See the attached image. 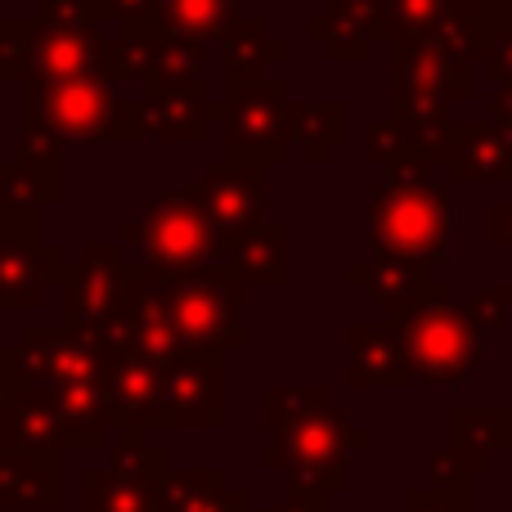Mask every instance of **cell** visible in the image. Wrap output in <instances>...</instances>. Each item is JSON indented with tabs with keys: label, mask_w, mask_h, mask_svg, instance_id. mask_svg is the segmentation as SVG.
<instances>
[{
	"label": "cell",
	"mask_w": 512,
	"mask_h": 512,
	"mask_svg": "<svg viewBox=\"0 0 512 512\" xmlns=\"http://www.w3.org/2000/svg\"><path fill=\"white\" fill-rule=\"evenodd\" d=\"M265 414H270V463L301 486H342V454L369 445V432L346 423L342 409H333L319 391L274 387Z\"/></svg>",
	"instance_id": "6da1fadb"
},
{
	"label": "cell",
	"mask_w": 512,
	"mask_h": 512,
	"mask_svg": "<svg viewBox=\"0 0 512 512\" xmlns=\"http://www.w3.org/2000/svg\"><path fill=\"white\" fill-rule=\"evenodd\" d=\"M409 364V382L427 391H450L486 364V333L468 306H454L450 283H432L400 315H387Z\"/></svg>",
	"instance_id": "7a4b0ae2"
},
{
	"label": "cell",
	"mask_w": 512,
	"mask_h": 512,
	"mask_svg": "<svg viewBox=\"0 0 512 512\" xmlns=\"http://www.w3.org/2000/svg\"><path fill=\"white\" fill-rule=\"evenodd\" d=\"M23 126L59 144H140L149 140L140 108L113 86V77H77L54 86H23Z\"/></svg>",
	"instance_id": "3957f363"
},
{
	"label": "cell",
	"mask_w": 512,
	"mask_h": 512,
	"mask_svg": "<svg viewBox=\"0 0 512 512\" xmlns=\"http://www.w3.org/2000/svg\"><path fill=\"white\" fill-rule=\"evenodd\" d=\"M117 32L104 27H63L50 18H5L0 23V81L54 86L77 77L113 72Z\"/></svg>",
	"instance_id": "277c9868"
},
{
	"label": "cell",
	"mask_w": 512,
	"mask_h": 512,
	"mask_svg": "<svg viewBox=\"0 0 512 512\" xmlns=\"http://www.w3.org/2000/svg\"><path fill=\"white\" fill-rule=\"evenodd\" d=\"M140 248L144 265L158 274H230L225 239L216 234L198 185H180L158 194L122 230V248Z\"/></svg>",
	"instance_id": "5b68a950"
},
{
	"label": "cell",
	"mask_w": 512,
	"mask_h": 512,
	"mask_svg": "<svg viewBox=\"0 0 512 512\" xmlns=\"http://www.w3.org/2000/svg\"><path fill=\"white\" fill-rule=\"evenodd\" d=\"M472 99V68L427 36L387 41V122L396 131L441 126Z\"/></svg>",
	"instance_id": "8992f818"
},
{
	"label": "cell",
	"mask_w": 512,
	"mask_h": 512,
	"mask_svg": "<svg viewBox=\"0 0 512 512\" xmlns=\"http://www.w3.org/2000/svg\"><path fill=\"white\" fill-rule=\"evenodd\" d=\"M450 180L432 185H387L373 180L369 189V234L373 256H396V261H450Z\"/></svg>",
	"instance_id": "52a82bcc"
},
{
	"label": "cell",
	"mask_w": 512,
	"mask_h": 512,
	"mask_svg": "<svg viewBox=\"0 0 512 512\" xmlns=\"http://www.w3.org/2000/svg\"><path fill=\"white\" fill-rule=\"evenodd\" d=\"M162 297L185 355H225L230 346L248 342L243 328L248 283L234 274H162Z\"/></svg>",
	"instance_id": "ba28073f"
},
{
	"label": "cell",
	"mask_w": 512,
	"mask_h": 512,
	"mask_svg": "<svg viewBox=\"0 0 512 512\" xmlns=\"http://www.w3.org/2000/svg\"><path fill=\"white\" fill-rule=\"evenodd\" d=\"M288 86L279 77L256 81V86L225 90L221 104V131H225V158L243 167H265L288 158Z\"/></svg>",
	"instance_id": "9c48e42d"
},
{
	"label": "cell",
	"mask_w": 512,
	"mask_h": 512,
	"mask_svg": "<svg viewBox=\"0 0 512 512\" xmlns=\"http://www.w3.org/2000/svg\"><path fill=\"white\" fill-rule=\"evenodd\" d=\"M126 248L122 243H90L77 252V261L63 265L59 279V301L63 319L59 324L77 328L86 337H99L113 319V310L122 306L126 292Z\"/></svg>",
	"instance_id": "30bf717a"
},
{
	"label": "cell",
	"mask_w": 512,
	"mask_h": 512,
	"mask_svg": "<svg viewBox=\"0 0 512 512\" xmlns=\"http://www.w3.org/2000/svg\"><path fill=\"white\" fill-rule=\"evenodd\" d=\"M203 50L185 45L176 36L158 32H117V50H113V86L117 90H144V86H185V81H203Z\"/></svg>",
	"instance_id": "8fae6325"
},
{
	"label": "cell",
	"mask_w": 512,
	"mask_h": 512,
	"mask_svg": "<svg viewBox=\"0 0 512 512\" xmlns=\"http://www.w3.org/2000/svg\"><path fill=\"white\" fill-rule=\"evenodd\" d=\"M158 427H225V355H180L162 369Z\"/></svg>",
	"instance_id": "7c38bea8"
},
{
	"label": "cell",
	"mask_w": 512,
	"mask_h": 512,
	"mask_svg": "<svg viewBox=\"0 0 512 512\" xmlns=\"http://www.w3.org/2000/svg\"><path fill=\"white\" fill-rule=\"evenodd\" d=\"M63 279V252L41 230L0 225V310H36L50 283Z\"/></svg>",
	"instance_id": "4fadbf2b"
},
{
	"label": "cell",
	"mask_w": 512,
	"mask_h": 512,
	"mask_svg": "<svg viewBox=\"0 0 512 512\" xmlns=\"http://www.w3.org/2000/svg\"><path fill=\"white\" fill-rule=\"evenodd\" d=\"M135 108H140L144 135L162 144H203L212 126H221V104L207 99L203 81H185V86H144L135 90Z\"/></svg>",
	"instance_id": "5bb4252c"
},
{
	"label": "cell",
	"mask_w": 512,
	"mask_h": 512,
	"mask_svg": "<svg viewBox=\"0 0 512 512\" xmlns=\"http://www.w3.org/2000/svg\"><path fill=\"white\" fill-rule=\"evenodd\" d=\"M198 194H203L207 216L225 243L265 221V167H243L230 158L212 162L198 180Z\"/></svg>",
	"instance_id": "9a60e30c"
},
{
	"label": "cell",
	"mask_w": 512,
	"mask_h": 512,
	"mask_svg": "<svg viewBox=\"0 0 512 512\" xmlns=\"http://www.w3.org/2000/svg\"><path fill=\"white\" fill-rule=\"evenodd\" d=\"M445 171L450 185H508L512 189V135L495 122L445 126Z\"/></svg>",
	"instance_id": "2e32d148"
},
{
	"label": "cell",
	"mask_w": 512,
	"mask_h": 512,
	"mask_svg": "<svg viewBox=\"0 0 512 512\" xmlns=\"http://www.w3.org/2000/svg\"><path fill=\"white\" fill-rule=\"evenodd\" d=\"M306 36L328 50V59H364L373 41H391L382 0H324V18H310Z\"/></svg>",
	"instance_id": "e0dca14e"
},
{
	"label": "cell",
	"mask_w": 512,
	"mask_h": 512,
	"mask_svg": "<svg viewBox=\"0 0 512 512\" xmlns=\"http://www.w3.org/2000/svg\"><path fill=\"white\" fill-rule=\"evenodd\" d=\"M104 382L108 400H113V418L126 432L140 427H158L162 414V369L140 355L126 351H104Z\"/></svg>",
	"instance_id": "ac0fdd59"
},
{
	"label": "cell",
	"mask_w": 512,
	"mask_h": 512,
	"mask_svg": "<svg viewBox=\"0 0 512 512\" xmlns=\"http://www.w3.org/2000/svg\"><path fill=\"white\" fill-rule=\"evenodd\" d=\"M346 382L360 391H400L409 387V364L396 333L387 324L346 328Z\"/></svg>",
	"instance_id": "d6986e66"
},
{
	"label": "cell",
	"mask_w": 512,
	"mask_h": 512,
	"mask_svg": "<svg viewBox=\"0 0 512 512\" xmlns=\"http://www.w3.org/2000/svg\"><path fill=\"white\" fill-rule=\"evenodd\" d=\"M0 432H5V450L54 454V450H63V445H86L77 436V427L63 418L59 400L41 396V391H18L9 414L0 418Z\"/></svg>",
	"instance_id": "ffe728a7"
},
{
	"label": "cell",
	"mask_w": 512,
	"mask_h": 512,
	"mask_svg": "<svg viewBox=\"0 0 512 512\" xmlns=\"http://www.w3.org/2000/svg\"><path fill=\"white\" fill-rule=\"evenodd\" d=\"M63 198L59 171H36L27 162H0V225L14 230H41L45 207Z\"/></svg>",
	"instance_id": "44dd1931"
},
{
	"label": "cell",
	"mask_w": 512,
	"mask_h": 512,
	"mask_svg": "<svg viewBox=\"0 0 512 512\" xmlns=\"http://www.w3.org/2000/svg\"><path fill=\"white\" fill-rule=\"evenodd\" d=\"M225 265L239 283H261V288H283L288 283V230L279 221H261L252 230L234 234L225 243Z\"/></svg>",
	"instance_id": "7402d4cb"
},
{
	"label": "cell",
	"mask_w": 512,
	"mask_h": 512,
	"mask_svg": "<svg viewBox=\"0 0 512 512\" xmlns=\"http://www.w3.org/2000/svg\"><path fill=\"white\" fill-rule=\"evenodd\" d=\"M346 283L364 288L387 315H400V310L414 306L436 279H432V265L396 261V256H369V261L346 265Z\"/></svg>",
	"instance_id": "603a6c76"
},
{
	"label": "cell",
	"mask_w": 512,
	"mask_h": 512,
	"mask_svg": "<svg viewBox=\"0 0 512 512\" xmlns=\"http://www.w3.org/2000/svg\"><path fill=\"white\" fill-rule=\"evenodd\" d=\"M221 45H225V90L270 81V68L283 63V54H288V45L270 32L265 18H239L225 32Z\"/></svg>",
	"instance_id": "cb8c5ba5"
},
{
	"label": "cell",
	"mask_w": 512,
	"mask_h": 512,
	"mask_svg": "<svg viewBox=\"0 0 512 512\" xmlns=\"http://www.w3.org/2000/svg\"><path fill=\"white\" fill-rule=\"evenodd\" d=\"M59 504V463L54 454L5 450L0 445V508H54Z\"/></svg>",
	"instance_id": "d4e9b609"
},
{
	"label": "cell",
	"mask_w": 512,
	"mask_h": 512,
	"mask_svg": "<svg viewBox=\"0 0 512 512\" xmlns=\"http://www.w3.org/2000/svg\"><path fill=\"white\" fill-rule=\"evenodd\" d=\"M288 149L297 144L306 162H328V149L346 144L351 135V108L342 99H292L288 104Z\"/></svg>",
	"instance_id": "484cf974"
},
{
	"label": "cell",
	"mask_w": 512,
	"mask_h": 512,
	"mask_svg": "<svg viewBox=\"0 0 512 512\" xmlns=\"http://www.w3.org/2000/svg\"><path fill=\"white\" fill-rule=\"evenodd\" d=\"M239 9L243 0H158V32L203 50L212 41H225V32L243 18Z\"/></svg>",
	"instance_id": "4316f807"
},
{
	"label": "cell",
	"mask_w": 512,
	"mask_h": 512,
	"mask_svg": "<svg viewBox=\"0 0 512 512\" xmlns=\"http://www.w3.org/2000/svg\"><path fill=\"white\" fill-rule=\"evenodd\" d=\"M495 36H499V23L486 14V9H477L472 0H454V9L445 14V23L436 27L427 41H436L445 54H454V59H463L472 68V63H486Z\"/></svg>",
	"instance_id": "83f0119b"
},
{
	"label": "cell",
	"mask_w": 512,
	"mask_h": 512,
	"mask_svg": "<svg viewBox=\"0 0 512 512\" xmlns=\"http://www.w3.org/2000/svg\"><path fill=\"white\" fill-rule=\"evenodd\" d=\"M167 512H225L239 508V495L225 490L221 472H185L167 481Z\"/></svg>",
	"instance_id": "f1b7e54d"
},
{
	"label": "cell",
	"mask_w": 512,
	"mask_h": 512,
	"mask_svg": "<svg viewBox=\"0 0 512 512\" xmlns=\"http://www.w3.org/2000/svg\"><path fill=\"white\" fill-rule=\"evenodd\" d=\"M454 445L472 450L477 445L481 459L512 445V414L504 409H454Z\"/></svg>",
	"instance_id": "f546056e"
},
{
	"label": "cell",
	"mask_w": 512,
	"mask_h": 512,
	"mask_svg": "<svg viewBox=\"0 0 512 512\" xmlns=\"http://www.w3.org/2000/svg\"><path fill=\"white\" fill-rule=\"evenodd\" d=\"M382 5H387L391 41H405V36H432L454 9V0H382Z\"/></svg>",
	"instance_id": "4dcf8cb0"
},
{
	"label": "cell",
	"mask_w": 512,
	"mask_h": 512,
	"mask_svg": "<svg viewBox=\"0 0 512 512\" xmlns=\"http://www.w3.org/2000/svg\"><path fill=\"white\" fill-rule=\"evenodd\" d=\"M95 23H117V32L158 27V0H95Z\"/></svg>",
	"instance_id": "1f68e13d"
},
{
	"label": "cell",
	"mask_w": 512,
	"mask_h": 512,
	"mask_svg": "<svg viewBox=\"0 0 512 512\" xmlns=\"http://www.w3.org/2000/svg\"><path fill=\"white\" fill-rule=\"evenodd\" d=\"M18 162L36 171H63V144L45 131H27L23 126V144H18Z\"/></svg>",
	"instance_id": "d6a6232c"
},
{
	"label": "cell",
	"mask_w": 512,
	"mask_h": 512,
	"mask_svg": "<svg viewBox=\"0 0 512 512\" xmlns=\"http://www.w3.org/2000/svg\"><path fill=\"white\" fill-rule=\"evenodd\" d=\"M508 306H512V288H508V283H495V288L472 292V301H468V310H472V319L481 324V333H486V328H499V324H504Z\"/></svg>",
	"instance_id": "836d02e7"
},
{
	"label": "cell",
	"mask_w": 512,
	"mask_h": 512,
	"mask_svg": "<svg viewBox=\"0 0 512 512\" xmlns=\"http://www.w3.org/2000/svg\"><path fill=\"white\" fill-rule=\"evenodd\" d=\"M364 153H369V162L382 171L391 158H400V153H405V135H400L391 122H373L369 131H364Z\"/></svg>",
	"instance_id": "e575fe53"
},
{
	"label": "cell",
	"mask_w": 512,
	"mask_h": 512,
	"mask_svg": "<svg viewBox=\"0 0 512 512\" xmlns=\"http://www.w3.org/2000/svg\"><path fill=\"white\" fill-rule=\"evenodd\" d=\"M486 63H490V77H495V86H512V27H504V32L495 36Z\"/></svg>",
	"instance_id": "d590c367"
},
{
	"label": "cell",
	"mask_w": 512,
	"mask_h": 512,
	"mask_svg": "<svg viewBox=\"0 0 512 512\" xmlns=\"http://www.w3.org/2000/svg\"><path fill=\"white\" fill-rule=\"evenodd\" d=\"M490 239H495V248H504L512 256V198L495 203V212H490Z\"/></svg>",
	"instance_id": "8d00e7d4"
},
{
	"label": "cell",
	"mask_w": 512,
	"mask_h": 512,
	"mask_svg": "<svg viewBox=\"0 0 512 512\" xmlns=\"http://www.w3.org/2000/svg\"><path fill=\"white\" fill-rule=\"evenodd\" d=\"M495 126L512 135V86H495Z\"/></svg>",
	"instance_id": "74e56055"
},
{
	"label": "cell",
	"mask_w": 512,
	"mask_h": 512,
	"mask_svg": "<svg viewBox=\"0 0 512 512\" xmlns=\"http://www.w3.org/2000/svg\"><path fill=\"white\" fill-rule=\"evenodd\" d=\"M472 5L486 9V14L499 23V32H504V27H512V0H472Z\"/></svg>",
	"instance_id": "f35d334b"
},
{
	"label": "cell",
	"mask_w": 512,
	"mask_h": 512,
	"mask_svg": "<svg viewBox=\"0 0 512 512\" xmlns=\"http://www.w3.org/2000/svg\"><path fill=\"white\" fill-rule=\"evenodd\" d=\"M18 391H23V387H18V378L5 369V364H0V418L9 414V405L18 400Z\"/></svg>",
	"instance_id": "ab89813d"
},
{
	"label": "cell",
	"mask_w": 512,
	"mask_h": 512,
	"mask_svg": "<svg viewBox=\"0 0 512 512\" xmlns=\"http://www.w3.org/2000/svg\"><path fill=\"white\" fill-rule=\"evenodd\" d=\"M0 86H5V81H0Z\"/></svg>",
	"instance_id": "60d3db41"
}]
</instances>
